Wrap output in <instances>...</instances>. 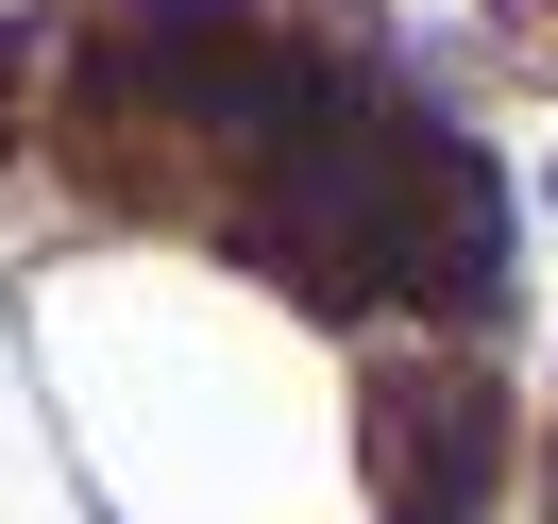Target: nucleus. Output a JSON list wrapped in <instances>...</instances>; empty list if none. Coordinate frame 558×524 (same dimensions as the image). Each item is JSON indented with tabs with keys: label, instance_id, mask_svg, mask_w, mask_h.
<instances>
[{
	"label": "nucleus",
	"instance_id": "nucleus-3",
	"mask_svg": "<svg viewBox=\"0 0 558 524\" xmlns=\"http://www.w3.org/2000/svg\"><path fill=\"white\" fill-rule=\"evenodd\" d=\"M508 17H524V35H558V0H508Z\"/></svg>",
	"mask_w": 558,
	"mask_h": 524
},
{
	"label": "nucleus",
	"instance_id": "nucleus-2",
	"mask_svg": "<svg viewBox=\"0 0 558 524\" xmlns=\"http://www.w3.org/2000/svg\"><path fill=\"white\" fill-rule=\"evenodd\" d=\"M389 474H407V524H457V508L490 490V389L423 373L407 406H389Z\"/></svg>",
	"mask_w": 558,
	"mask_h": 524
},
{
	"label": "nucleus",
	"instance_id": "nucleus-1",
	"mask_svg": "<svg viewBox=\"0 0 558 524\" xmlns=\"http://www.w3.org/2000/svg\"><path fill=\"white\" fill-rule=\"evenodd\" d=\"M389 136H407V288L508 305V186H490V153L440 136V119H389Z\"/></svg>",
	"mask_w": 558,
	"mask_h": 524
},
{
	"label": "nucleus",
	"instance_id": "nucleus-4",
	"mask_svg": "<svg viewBox=\"0 0 558 524\" xmlns=\"http://www.w3.org/2000/svg\"><path fill=\"white\" fill-rule=\"evenodd\" d=\"M0 85H17V35H0Z\"/></svg>",
	"mask_w": 558,
	"mask_h": 524
}]
</instances>
